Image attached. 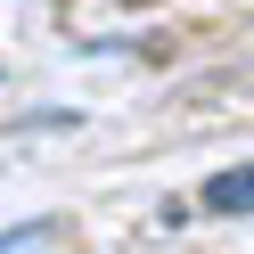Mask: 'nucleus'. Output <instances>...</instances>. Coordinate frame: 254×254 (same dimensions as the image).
<instances>
[{"label": "nucleus", "mask_w": 254, "mask_h": 254, "mask_svg": "<svg viewBox=\"0 0 254 254\" xmlns=\"http://www.w3.org/2000/svg\"><path fill=\"white\" fill-rule=\"evenodd\" d=\"M205 213H254V164H230L205 181Z\"/></svg>", "instance_id": "obj_1"}]
</instances>
